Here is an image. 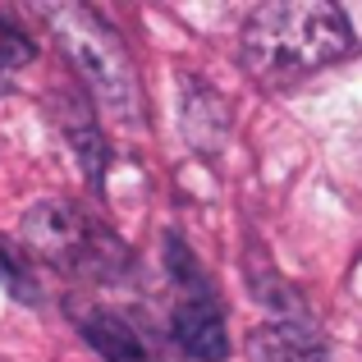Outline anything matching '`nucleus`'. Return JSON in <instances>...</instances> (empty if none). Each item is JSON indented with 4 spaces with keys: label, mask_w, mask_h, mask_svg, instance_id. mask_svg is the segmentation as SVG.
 I'll return each instance as SVG.
<instances>
[{
    "label": "nucleus",
    "mask_w": 362,
    "mask_h": 362,
    "mask_svg": "<svg viewBox=\"0 0 362 362\" xmlns=\"http://www.w3.org/2000/svg\"><path fill=\"white\" fill-rule=\"evenodd\" d=\"M42 18L55 28L60 51L83 74V83L97 97V106L106 115L124 119V124L138 119V101H142L138 97V74H133V60L124 51V42L115 37V28L88 5H46Z\"/></svg>",
    "instance_id": "2"
},
{
    "label": "nucleus",
    "mask_w": 362,
    "mask_h": 362,
    "mask_svg": "<svg viewBox=\"0 0 362 362\" xmlns=\"http://www.w3.org/2000/svg\"><path fill=\"white\" fill-rule=\"evenodd\" d=\"M165 262L170 275L179 284V303H175V339L188 358L197 362H225L230 358V339H225V317H221V303L211 298V284L206 275L193 266L188 247L170 234L165 239Z\"/></svg>",
    "instance_id": "4"
},
{
    "label": "nucleus",
    "mask_w": 362,
    "mask_h": 362,
    "mask_svg": "<svg viewBox=\"0 0 362 362\" xmlns=\"http://www.w3.org/2000/svg\"><path fill=\"white\" fill-rule=\"evenodd\" d=\"M247 358H252V362H330L326 339H321L303 317L266 321L262 330H252V339H247Z\"/></svg>",
    "instance_id": "6"
},
{
    "label": "nucleus",
    "mask_w": 362,
    "mask_h": 362,
    "mask_svg": "<svg viewBox=\"0 0 362 362\" xmlns=\"http://www.w3.org/2000/svg\"><path fill=\"white\" fill-rule=\"evenodd\" d=\"M64 133H69V147H74V156L83 160L88 179H101V175H106V147H101L92 119H83V110H74V124H64Z\"/></svg>",
    "instance_id": "9"
},
{
    "label": "nucleus",
    "mask_w": 362,
    "mask_h": 362,
    "mask_svg": "<svg viewBox=\"0 0 362 362\" xmlns=\"http://www.w3.org/2000/svg\"><path fill=\"white\" fill-rule=\"evenodd\" d=\"M179 110H184V133L197 151H221L225 147L230 106H225V97L211 83H202L197 74H184V83H179Z\"/></svg>",
    "instance_id": "5"
},
{
    "label": "nucleus",
    "mask_w": 362,
    "mask_h": 362,
    "mask_svg": "<svg viewBox=\"0 0 362 362\" xmlns=\"http://www.w3.org/2000/svg\"><path fill=\"white\" fill-rule=\"evenodd\" d=\"M9 74H14V69H9L5 51H0V97H5V92H9Z\"/></svg>",
    "instance_id": "10"
},
{
    "label": "nucleus",
    "mask_w": 362,
    "mask_h": 362,
    "mask_svg": "<svg viewBox=\"0 0 362 362\" xmlns=\"http://www.w3.org/2000/svg\"><path fill=\"white\" fill-rule=\"evenodd\" d=\"M83 335L92 339V349L106 362H151L147 344L138 339V330L124 317H115V312H92V317L83 321Z\"/></svg>",
    "instance_id": "7"
},
{
    "label": "nucleus",
    "mask_w": 362,
    "mask_h": 362,
    "mask_svg": "<svg viewBox=\"0 0 362 362\" xmlns=\"http://www.w3.org/2000/svg\"><path fill=\"white\" fill-rule=\"evenodd\" d=\"M23 252L78 280H119L129 271V247L69 202H42L23 216Z\"/></svg>",
    "instance_id": "3"
},
{
    "label": "nucleus",
    "mask_w": 362,
    "mask_h": 362,
    "mask_svg": "<svg viewBox=\"0 0 362 362\" xmlns=\"http://www.w3.org/2000/svg\"><path fill=\"white\" fill-rule=\"evenodd\" d=\"M0 284H5L18 303H37V298H42V284H37L33 257H28L23 247H14L9 239H0Z\"/></svg>",
    "instance_id": "8"
},
{
    "label": "nucleus",
    "mask_w": 362,
    "mask_h": 362,
    "mask_svg": "<svg viewBox=\"0 0 362 362\" xmlns=\"http://www.w3.org/2000/svg\"><path fill=\"white\" fill-rule=\"evenodd\" d=\"M354 46V23L330 0H271L252 9L239 37L243 69L262 83H293L339 60Z\"/></svg>",
    "instance_id": "1"
}]
</instances>
